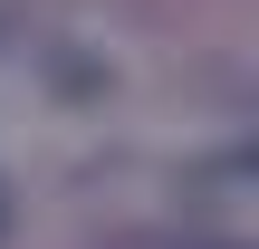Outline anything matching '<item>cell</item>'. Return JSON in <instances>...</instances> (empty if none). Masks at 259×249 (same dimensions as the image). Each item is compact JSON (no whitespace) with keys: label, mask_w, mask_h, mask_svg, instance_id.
I'll use <instances>...</instances> for the list:
<instances>
[{"label":"cell","mask_w":259,"mask_h":249,"mask_svg":"<svg viewBox=\"0 0 259 249\" xmlns=\"http://www.w3.org/2000/svg\"><path fill=\"white\" fill-rule=\"evenodd\" d=\"M0 240H10V192H0Z\"/></svg>","instance_id":"6da1fadb"}]
</instances>
